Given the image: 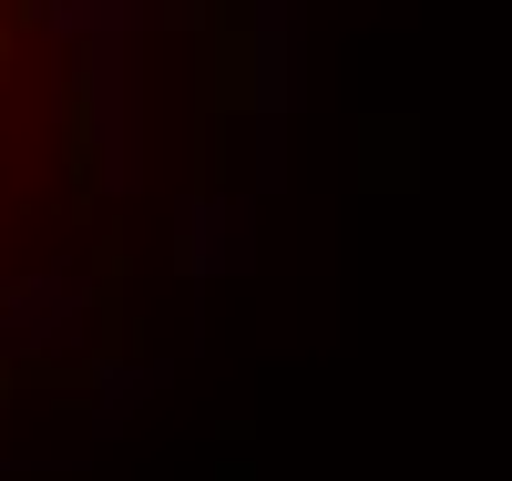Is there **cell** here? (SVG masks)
Here are the masks:
<instances>
[{
    "label": "cell",
    "instance_id": "6da1fadb",
    "mask_svg": "<svg viewBox=\"0 0 512 481\" xmlns=\"http://www.w3.org/2000/svg\"><path fill=\"white\" fill-rule=\"evenodd\" d=\"M113 174L103 0H0V379L52 338V277Z\"/></svg>",
    "mask_w": 512,
    "mask_h": 481
}]
</instances>
